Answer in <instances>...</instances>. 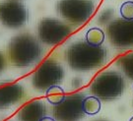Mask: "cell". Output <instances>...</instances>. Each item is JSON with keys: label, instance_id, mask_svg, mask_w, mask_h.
Returning a JSON list of instances; mask_svg holds the SVG:
<instances>
[{"label": "cell", "instance_id": "obj_1", "mask_svg": "<svg viewBox=\"0 0 133 121\" xmlns=\"http://www.w3.org/2000/svg\"><path fill=\"white\" fill-rule=\"evenodd\" d=\"M66 60L73 70H95L105 63L107 51L104 47L90 45L87 42H75L67 48Z\"/></svg>", "mask_w": 133, "mask_h": 121}, {"label": "cell", "instance_id": "obj_2", "mask_svg": "<svg viewBox=\"0 0 133 121\" xmlns=\"http://www.w3.org/2000/svg\"><path fill=\"white\" fill-rule=\"evenodd\" d=\"M43 48L31 35L22 33L12 37L8 44V57L16 67H29L39 62Z\"/></svg>", "mask_w": 133, "mask_h": 121}, {"label": "cell", "instance_id": "obj_3", "mask_svg": "<svg viewBox=\"0 0 133 121\" xmlns=\"http://www.w3.org/2000/svg\"><path fill=\"white\" fill-rule=\"evenodd\" d=\"M90 90L95 97L102 100H112L123 93V78L114 71L104 72L93 81Z\"/></svg>", "mask_w": 133, "mask_h": 121}, {"label": "cell", "instance_id": "obj_4", "mask_svg": "<svg viewBox=\"0 0 133 121\" xmlns=\"http://www.w3.org/2000/svg\"><path fill=\"white\" fill-rule=\"evenodd\" d=\"M56 9L63 19L74 26H80L89 20L95 11V4L92 0H60Z\"/></svg>", "mask_w": 133, "mask_h": 121}, {"label": "cell", "instance_id": "obj_5", "mask_svg": "<svg viewBox=\"0 0 133 121\" xmlns=\"http://www.w3.org/2000/svg\"><path fill=\"white\" fill-rule=\"evenodd\" d=\"M64 78V70L55 60L44 61L35 72L32 83L38 91H48L52 86H56Z\"/></svg>", "mask_w": 133, "mask_h": 121}, {"label": "cell", "instance_id": "obj_6", "mask_svg": "<svg viewBox=\"0 0 133 121\" xmlns=\"http://www.w3.org/2000/svg\"><path fill=\"white\" fill-rule=\"evenodd\" d=\"M71 29L62 21L53 18H44L38 25V37L48 45H56L65 39L70 33Z\"/></svg>", "mask_w": 133, "mask_h": 121}, {"label": "cell", "instance_id": "obj_7", "mask_svg": "<svg viewBox=\"0 0 133 121\" xmlns=\"http://www.w3.org/2000/svg\"><path fill=\"white\" fill-rule=\"evenodd\" d=\"M29 20V12L23 3L8 0L0 3V22L8 28L17 29L25 26Z\"/></svg>", "mask_w": 133, "mask_h": 121}, {"label": "cell", "instance_id": "obj_8", "mask_svg": "<svg viewBox=\"0 0 133 121\" xmlns=\"http://www.w3.org/2000/svg\"><path fill=\"white\" fill-rule=\"evenodd\" d=\"M82 93H75L66 97L61 103L54 105L53 116L57 121H80L85 114Z\"/></svg>", "mask_w": 133, "mask_h": 121}, {"label": "cell", "instance_id": "obj_9", "mask_svg": "<svg viewBox=\"0 0 133 121\" xmlns=\"http://www.w3.org/2000/svg\"><path fill=\"white\" fill-rule=\"evenodd\" d=\"M107 32L115 46H129L133 43V21L115 20L108 26Z\"/></svg>", "mask_w": 133, "mask_h": 121}, {"label": "cell", "instance_id": "obj_10", "mask_svg": "<svg viewBox=\"0 0 133 121\" xmlns=\"http://www.w3.org/2000/svg\"><path fill=\"white\" fill-rule=\"evenodd\" d=\"M25 97L24 88L16 82L0 83V109L8 107L20 103Z\"/></svg>", "mask_w": 133, "mask_h": 121}, {"label": "cell", "instance_id": "obj_11", "mask_svg": "<svg viewBox=\"0 0 133 121\" xmlns=\"http://www.w3.org/2000/svg\"><path fill=\"white\" fill-rule=\"evenodd\" d=\"M46 113V107L41 100H34L26 104L19 111L20 121H41Z\"/></svg>", "mask_w": 133, "mask_h": 121}, {"label": "cell", "instance_id": "obj_12", "mask_svg": "<svg viewBox=\"0 0 133 121\" xmlns=\"http://www.w3.org/2000/svg\"><path fill=\"white\" fill-rule=\"evenodd\" d=\"M45 98L48 99L49 103H51L53 105H57L59 103H61L65 99V93L64 90L59 87V86H52L48 89L45 93Z\"/></svg>", "mask_w": 133, "mask_h": 121}, {"label": "cell", "instance_id": "obj_13", "mask_svg": "<svg viewBox=\"0 0 133 121\" xmlns=\"http://www.w3.org/2000/svg\"><path fill=\"white\" fill-rule=\"evenodd\" d=\"M86 42L90 45L101 46L105 42V33L100 28H92L86 33Z\"/></svg>", "mask_w": 133, "mask_h": 121}, {"label": "cell", "instance_id": "obj_14", "mask_svg": "<svg viewBox=\"0 0 133 121\" xmlns=\"http://www.w3.org/2000/svg\"><path fill=\"white\" fill-rule=\"evenodd\" d=\"M83 109L86 114L95 115L101 110V100L95 96L86 97L83 100Z\"/></svg>", "mask_w": 133, "mask_h": 121}, {"label": "cell", "instance_id": "obj_15", "mask_svg": "<svg viewBox=\"0 0 133 121\" xmlns=\"http://www.w3.org/2000/svg\"><path fill=\"white\" fill-rule=\"evenodd\" d=\"M120 14L124 20L133 21V1H126L121 5Z\"/></svg>", "mask_w": 133, "mask_h": 121}, {"label": "cell", "instance_id": "obj_16", "mask_svg": "<svg viewBox=\"0 0 133 121\" xmlns=\"http://www.w3.org/2000/svg\"><path fill=\"white\" fill-rule=\"evenodd\" d=\"M112 16V11L111 10H105L103 13H101L99 16V23L100 24H105L108 22V20L110 19V17Z\"/></svg>", "mask_w": 133, "mask_h": 121}, {"label": "cell", "instance_id": "obj_17", "mask_svg": "<svg viewBox=\"0 0 133 121\" xmlns=\"http://www.w3.org/2000/svg\"><path fill=\"white\" fill-rule=\"evenodd\" d=\"M5 64H6V62H5L4 55H3V53H2V52L0 51V73L4 70Z\"/></svg>", "mask_w": 133, "mask_h": 121}, {"label": "cell", "instance_id": "obj_18", "mask_svg": "<svg viewBox=\"0 0 133 121\" xmlns=\"http://www.w3.org/2000/svg\"><path fill=\"white\" fill-rule=\"evenodd\" d=\"M41 121H55V119H54V118H51V117L44 116Z\"/></svg>", "mask_w": 133, "mask_h": 121}, {"label": "cell", "instance_id": "obj_19", "mask_svg": "<svg viewBox=\"0 0 133 121\" xmlns=\"http://www.w3.org/2000/svg\"><path fill=\"white\" fill-rule=\"evenodd\" d=\"M129 121H133V116L131 117V118H130V120H129Z\"/></svg>", "mask_w": 133, "mask_h": 121}, {"label": "cell", "instance_id": "obj_20", "mask_svg": "<svg viewBox=\"0 0 133 121\" xmlns=\"http://www.w3.org/2000/svg\"><path fill=\"white\" fill-rule=\"evenodd\" d=\"M98 121H105V120H98Z\"/></svg>", "mask_w": 133, "mask_h": 121}]
</instances>
